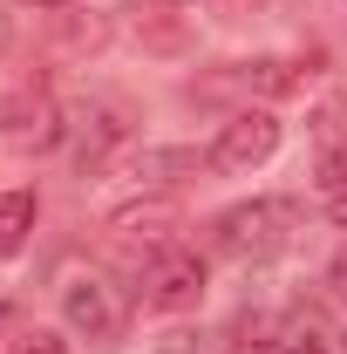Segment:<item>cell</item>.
Segmentation results:
<instances>
[{
    "mask_svg": "<svg viewBox=\"0 0 347 354\" xmlns=\"http://www.w3.org/2000/svg\"><path fill=\"white\" fill-rule=\"evenodd\" d=\"M313 143H320V191H347V109H320L313 123Z\"/></svg>",
    "mask_w": 347,
    "mask_h": 354,
    "instance_id": "7",
    "label": "cell"
},
{
    "mask_svg": "<svg viewBox=\"0 0 347 354\" xmlns=\"http://www.w3.org/2000/svg\"><path fill=\"white\" fill-rule=\"evenodd\" d=\"M286 354H313V348H286Z\"/></svg>",
    "mask_w": 347,
    "mask_h": 354,
    "instance_id": "13",
    "label": "cell"
},
{
    "mask_svg": "<svg viewBox=\"0 0 347 354\" xmlns=\"http://www.w3.org/2000/svg\"><path fill=\"white\" fill-rule=\"evenodd\" d=\"M300 239V198H252L212 218V245L232 266H265Z\"/></svg>",
    "mask_w": 347,
    "mask_h": 354,
    "instance_id": "1",
    "label": "cell"
},
{
    "mask_svg": "<svg viewBox=\"0 0 347 354\" xmlns=\"http://www.w3.org/2000/svg\"><path fill=\"white\" fill-rule=\"evenodd\" d=\"M28 7H68V0H28Z\"/></svg>",
    "mask_w": 347,
    "mask_h": 354,
    "instance_id": "12",
    "label": "cell"
},
{
    "mask_svg": "<svg viewBox=\"0 0 347 354\" xmlns=\"http://www.w3.org/2000/svg\"><path fill=\"white\" fill-rule=\"evenodd\" d=\"M0 320H7V313H0Z\"/></svg>",
    "mask_w": 347,
    "mask_h": 354,
    "instance_id": "16",
    "label": "cell"
},
{
    "mask_svg": "<svg viewBox=\"0 0 347 354\" xmlns=\"http://www.w3.org/2000/svg\"><path fill=\"white\" fill-rule=\"evenodd\" d=\"M272 150H279V116H272V109H238V116L212 136L205 164H212V171H225V177H238V171L272 164Z\"/></svg>",
    "mask_w": 347,
    "mask_h": 354,
    "instance_id": "3",
    "label": "cell"
},
{
    "mask_svg": "<svg viewBox=\"0 0 347 354\" xmlns=\"http://www.w3.org/2000/svg\"><path fill=\"white\" fill-rule=\"evenodd\" d=\"M198 150H143L136 157V184H150V191H164V184H184V177H198Z\"/></svg>",
    "mask_w": 347,
    "mask_h": 354,
    "instance_id": "8",
    "label": "cell"
},
{
    "mask_svg": "<svg viewBox=\"0 0 347 354\" xmlns=\"http://www.w3.org/2000/svg\"><path fill=\"white\" fill-rule=\"evenodd\" d=\"M327 279H334V293H347V245H341V259L327 266Z\"/></svg>",
    "mask_w": 347,
    "mask_h": 354,
    "instance_id": "11",
    "label": "cell"
},
{
    "mask_svg": "<svg viewBox=\"0 0 347 354\" xmlns=\"http://www.w3.org/2000/svg\"><path fill=\"white\" fill-rule=\"evenodd\" d=\"M102 232H109V245L116 252H164L177 232V205L171 198H136V205H116L109 218H102Z\"/></svg>",
    "mask_w": 347,
    "mask_h": 354,
    "instance_id": "6",
    "label": "cell"
},
{
    "mask_svg": "<svg viewBox=\"0 0 347 354\" xmlns=\"http://www.w3.org/2000/svg\"><path fill=\"white\" fill-rule=\"evenodd\" d=\"M62 320H68L82 341H95V348H116V341H123L130 307H123V293H116L102 272H82V279H68V286H62Z\"/></svg>",
    "mask_w": 347,
    "mask_h": 354,
    "instance_id": "2",
    "label": "cell"
},
{
    "mask_svg": "<svg viewBox=\"0 0 347 354\" xmlns=\"http://www.w3.org/2000/svg\"><path fill=\"white\" fill-rule=\"evenodd\" d=\"M62 130H68V116L55 109V95H48V88L21 82V88H7V95H0V136H7L14 150H55Z\"/></svg>",
    "mask_w": 347,
    "mask_h": 354,
    "instance_id": "5",
    "label": "cell"
},
{
    "mask_svg": "<svg viewBox=\"0 0 347 354\" xmlns=\"http://www.w3.org/2000/svg\"><path fill=\"white\" fill-rule=\"evenodd\" d=\"M341 354H347V334H341Z\"/></svg>",
    "mask_w": 347,
    "mask_h": 354,
    "instance_id": "15",
    "label": "cell"
},
{
    "mask_svg": "<svg viewBox=\"0 0 347 354\" xmlns=\"http://www.w3.org/2000/svg\"><path fill=\"white\" fill-rule=\"evenodd\" d=\"M7 354H68V341L55 334V327H28V334H14Z\"/></svg>",
    "mask_w": 347,
    "mask_h": 354,
    "instance_id": "10",
    "label": "cell"
},
{
    "mask_svg": "<svg viewBox=\"0 0 347 354\" xmlns=\"http://www.w3.org/2000/svg\"><path fill=\"white\" fill-rule=\"evenodd\" d=\"M0 41H7V21H0Z\"/></svg>",
    "mask_w": 347,
    "mask_h": 354,
    "instance_id": "14",
    "label": "cell"
},
{
    "mask_svg": "<svg viewBox=\"0 0 347 354\" xmlns=\"http://www.w3.org/2000/svg\"><path fill=\"white\" fill-rule=\"evenodd\" d=\"M35 232V191H0V259H14Z\"/></svg>",
    "mask_w": 347,
    "mask_h": 354,
    "instance_id": "9",
    "label": "cell"
},
{
    "mask_svg": "<svg viewBox=\"0 0 347 354\" xmlns=\"http://www.w3.org/2000/svg\"><path fill=\"white\" fill-rule=\"evenodd\" d=\"M198 300H205V259L184 252V245L150 252V266H143V307L150 313H191Z\"/></svg>",
    "mask_w": 347,
    "mask_h": 354,
    "instance_id": "4",
    "label": "cell"
}]
</instances>
